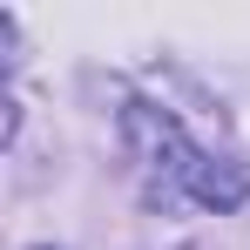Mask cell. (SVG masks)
Wrapping results in <instances>:
<instances>
[{
    "label": "cell",
    "mask_w": 250,
    "mask_h": 250,
    "mask_svg": "<svg viewBox=\"0 0 250 250\" xmlns=\"http://www.w3.org/2000/svg\"><path fill=\"white\" fill-rule=\"evenodd\" d=\"M122 142L135 149L142 176H149L163 196H189V176H196V163L209 156V149L189 142V128L176 122L169 108H156V102H122Z\"/></svg>",
    "instance_id": "1"
},
{
    "label": "cell",
    "mask_w": 250,
    "mask_h": 250,
    "mask_svg": "<svg viewBox=\"0 0 250 250\" xmlns=\"http://www.w3.org/2000/svg\"><path fill=\"white\" fill-rule=\"evenodd\" d=\"M250 196V169L244 163H223V156H203L196 163V176H189V203H203V209H237Z\"/></svg>",
    "instance_id": "2"
}]
</instances>
